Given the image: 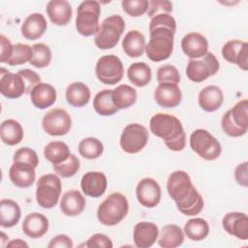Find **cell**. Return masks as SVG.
<instances>
[{
	"mask_svg": "<svg viewBox=\"0 0 248 248\" xmlns=\"http://www.w3.org/2000/svg\"><path fill=\"white\" fill-rule=\"evenodd\" d=\"M0 48H1V53H0V62L1 63H8V61L10 60L12 53H13V49H14V46L12 45L11 41L4 36L3 34L0 35Z\"/></svg>",
	"mask_w": 248,
	"mask_h": 248,
	"instance_id": "50",
	"label": "cell"
},
{
	"mask_svg": "<svg viewBox=\"0 0 248 248\" xmlns=\"http://www.w3.org/2000/svg\"><path fill=\"white\" fill-rule=\"evenodd\" d=\"M127 77L132 84L138 87H143L150 82L152 72L146 63L136 62L129 66L127 70Z\"/></svg>",
	"mask_w": 248,
	"mask_h": 248,
	"instance_id": "35",
	"label": "cell"
},
{
	"mask_svg": "<svg viewBox=\"0 0 248 248\" xmlns=\"http://www.w3.org/2000/svg\"><path fill=\"white\" fill-rule=\"evenodd\" d=\"M56 89L53 85L46 82L38 83L30 92V99L34 107L45 109L51 107L56 101Z\"/></svg>",
	"mask_w": 248,
	"mask_h": 248,
	"instance_id": "24",
	"label": "cell"
},
{
	"mask_svg": "<svg viewBox=\"0 0 248 248\" xmlns=\"http://www.w3.org/2000/svg\"><path fill=\"white\" fill-rule=\"evenodd\" d=\"M156 26H166L171 29L173 32L176 30V21L170 14H159L151 18L149 23V29Z\"/></svg>",
	"mask_w": 248,
	"mask_h": 248,
	"instance_id": "47",
	"label": "cell"
},
{
	"mask_svg": "<svg viewBox=\"0 0 248 248\" xmlns=\"http://www.w3.org/2000/svg\"><path fill=\"white\" fill-rule=\"evenodd\" d=\"M32 55H33L32 46H30L26 44L17 43L16 45H14L12 56L7 64H9L11 66L22 65L26 62H30Z\"/></svg>",
	"mask_w": 248,
	"mask_h": 248,
	"instance_id": "42",
	"label": "cell"
},
{
	"mask_svg": "<svg viewBox=\"0 0 248 248\" xmlns=\"http://www.w3.org/2000/svg\"><path fill=\"white\" fill-rule=\"evenodd\" d=\"M0 91L6 98L16 99L26 93V84L17 73H10L6 69L1 68Z\"/></svg>",
	"mask_w": 248,
	"mask_h": 248,
	"instance_id": "16",
	"label": "cell"
},
{
	"mask_svg": "<svg viewBox=\"0 0 248 248\" xmlns=\"http://www.w3.org/2000/svg\"><path fill=\"white\" fill-rule=\"evenodd\" d=\"M61 190V180L56 174L46 173L42 175L37 181V203L46 209L54 207L59 201Z\"/></svg>",
	"mask_w": 248,
	"mask_h": 248,
	"instance_id": "8",
	"label": "cell"
},
{
	"mask_svg": "<svg viewBox=\"0 0 248 248\" xmlns=\"http://www.w3.org/2000/svg\"><path fill=\"white\" fill-rule=\"evenodd\" d=\"M47 23L45 16L40 13L29 15L23 21L20 31L21 35L30 41L41 38L46 31Z\"/></svg>",
	"mask_w": 248,
	"mask_h": 248,
	"instance_id": "25",
	"label": "cell"
},
{
	"mask_svg": "<svg viewBox=\"0 0 248 248\" xmlns=\"http://www.w3.org/2000/svg\"><path fill=\"white\" fill-rule=\"evenodd\" d=\"M7 247H28V244L22 239H14L7 244Z\"/></svg>",
	"mask_w": 248,
	"mask_h": 248,
	"instance_id": "53",
	"label": "cell"
},
{
	"mask_svg": "<svg viewBox=\"0 0 248 248\" xmlns=\"http://www.w3.org/2000/svg\"><path fill=\"white\" fill-rule=\"evenodd\" d=\"M9 176L15 186L29 188L36 179L35 168L25 163L14 162L9 170Z\"/></svg>",
	"mask_w": 248,
	"mask_h": 248,
	"instance_id": "22",
	"label": "cell"
},
{
	"mask_svg": "<svg viewBox=\"0 0 248 248\" xmlns=\"http://www.w3.org/2000/svg\"><path fill=\"white\" fill-rule=\"evenodd\" d=\"M21 216L19 205L13 200L3 199L0 202V226L12 228L16 226Z\"/></svg>",
	"mask_w": 248,
	"mask_h": 248,
	"instance_id": "30",
	"label": "cell"
},
{
	"mask_svg": "<svg viewBox=\"0 0 248 248\" xmlns=\"http://www.w3.org/2000/svg\"><path fill=\"white\" fill-rule=\"evenodd\" d=\"M79 167L80 162L78 158L74 154H71L66 161L57 165H52L53 170L63 178L74 176L78 171Z\"/></svg>",
	"mask_w": 248,
	"mask_h": 248,
	"instance_id": "41",
	"label": "cell"
},
{
	"mask_svg": "<svg viewBox=\"0 0 248 248\" xmlns=\"http://www.w3.org/2000/svg\"><path fill=\"white\" fill-rule=\"evenodd\" d=\"M5 236H6V234L4 233V232H1V240H2V246H4V242L6 241V240H5V238H4Z\"/></svg>",
	"mask_w": 248,
	"mask_h": 248,
	"instance_id": "54",
	"label": "cell"
},
{
	"mask_svg": "<svg viewBox=\"0 0 248 248\" xmlns=\"http://www.w3.org/2000/svg\"><path fill=\"white\" fill-rule=\"evenodd\" d=\"M183 241L184 232L177 225H166L159 232L158 244L163 248H175L180 246Z\"/></svg>",
	"mask_w": 248,
	"mask_h": 248,
	"instance_id": "32",
	"label": "cell"
},
{
	"mask_svg": "<svg viewBox=\"0 0 248 248\" xmlns=\"http://www.w3.org/2000/svg\"><path fill=\"white\" fill-rule=\"evenodd\" d=\"M44 155L52 165H57L66 161L70 157L71 152L69 146L65 142L56 140L50 141L45 146Z\"/></svg>",
	"mask_w": 248,
	"mask_h": 248,
	"instance_id": "37",
	"label": "cell"
},
{
	"mask_svg": "<svg viewBox=\"0 0 248 248\" xmlns=\"http://www.w3.org/2000/svg\"><path fill=\"white\" fill-rule=\"evenodd\" d=\"M184 233L193 241H201L209 233V225L202 218H191L184 226Z\"/></svg>",
	"mask_w": 248,
	"mask_h": 248,
	"instance_id": "38",
	"label": "cell"
},
{
	"mask_svg": "<svg viewBox=\"0 0 248 248\" xmlns=\"http://www.w3.org/2000/svg\"><path fill=\"white\" fill-rule=\"evenodd\" d=\"M167 190L182 214L196 216L202 210L203 199L186 171L175 170L171 172L167 182Z\"/></svg>",
	"mask_w": 248,
	"mask_h": 248,
	"instance_id": "1",
	"label": "cell"
},
{
	"mask_svg": "<svg viewBox=\"0 0 248 248\" xmlns=\"http://www.w3.org/2000/svg\"><path fill=\"white\" fill-rule=\"evenodd\" d=\"M48 248H73L74 243L72 239L66 234H58L52 237L47 244Z\"/></svg>",
	"mask_w": 248,
	"mask_h": 248,
	"instance_id": "51",
	"label": "cell"
},
{
	"mask_svg": "<svg viewBox=\"0 0 248 248\" xmlns=\"http://www.w3.org/2000/svg\"><path fill=\"white\" fill-rule=\"evenodd\" d=\"M125 29V21L119 15H112L105 18L95 35L94 42L101 49L113 48Z\"/></svg>",
	"mask_w": 248,
	"mask_h": 248,
	"instance_id": "7",
	"label": "cell"
},
{
	"mask_svg": "<svg viewBox=\"0 0 248 248\" xmlns=\"http://www.w3.org/2000/svg\"><path fill=\"white\" fill-rule=\"evenodd\" d=\"M247 170H248V165L247 162H243L239 164L235 170H234V178L236 182L243 186V187H248V175H247Z\"/></svg>",
	"mask_w": 248,
	"mask_h": 248,
	"instance_id": "52",
	"label": "cell"
},
{
	"mask_svg": "<svg viewBox=\"0 0 248 248\" xmlns=\"http://www.w3.org/2000/svg\"><path fill=\"white\" fill-rule=\"evenodd\" d=\"M104 152V145L96 138H85L78 143V153L85 159L94 160L99 158Z\"/></svg>",
	"mask_w": 248,
	"mask_h": 248,
	"instance_id": "39",
	"label": "cell"
},
{
	"mask_svg": "<svg viewBox=\"0 0 248 248\" xmlns=\"http://www.w3.org/2000/svg\"><path fill=\"white\" fill-rule=\"evenodd\" d=\"M156 103L165 108L177 107L182 100V92L178 84L173 83H159L154 92Z\"/></svg>",
	"mask_w": 248,
	"mask_h": 248,
	"instance_id": "19",
	"label": "cell"
},
{
	"mask_svg": "<svg viewBox=\"0 0 248 248\" xmlns=\"http://www.w3.org/2000/svg\"><path fill=\"white\" fill-rule=\"evenodd\" d=\"M112 99L118 109H125L136 103L137 91L128 84H121L112 89Z\"/></svg>",
	"mask_w": 248,
	"mask_h": 248,
	"instance_id": "36",
	"label": "cell"
},
{
	"mask_svg": "<svg viewBox=\"0 0 248 248\" xmlns=\"http://www.w3.org/2000/svg\"><path fill=\"white\" fill-rule=\"evenodd\" d=\"M220 68L219 61L212 52H207L202 59H190L186 67L187 78L194 82H202L214 76Z\"/></svg>",
	"mask_w": 248,
	"mask_h": 248,
	"instance_id": "12",
	"label": "cell"
},
{
	"mask_svg": "<svg viewBox=\"0 0 248 248\" xmlns=\"http://www.w3.org/2000/svg\"><path fill=\"white\" fill-rule=\"evenodd\" d=\"M42 126L44 131L50 136H64L72 127V118L65 109L55 108L45 114Z\"/></svg>",
	"mask_w": 248,
	"mask_h": 248,
	"instance_id": "13",
	"label": "cell"
},
{
	"mask_svg": "<svg viewBox=\"0 0 248 248\" xmlns=\"http://www.w3.org/2000/svg\"><path fill=\"white\" fill-rule=\"evenodd\" d=\"M222 225L229 234L241 240L248 239V215L246 213L237 211L227 213L222 220Z\"/></svg>",
	"mask_w": 248,
	"mask_h": 248,
	"instance_id": "17",
	"label": "cell"
},
{
	"mask_svg": "<svg viewBox=\"0 0 248 248\" xmlns=\"http://www.w3.org/2000/svg\"><path fill=\"white\" fill-rule=\"evenodd\" d=\"M48 219L42 213L33 212L23 220L22 231L30 238H40L48 231Z\"/></svg>",
	"mask_w": 248,
	"mask_h": 248,
	"instance_id": "26",
	"label": "cell"
},
{
	"mask_svg": "<svg viewBox=\"0 0 248 248\" xmlns=\"http://www.w3.org/2000/svg\"><path fill=\"white\" fill-rule=\"evenodd\" d=\"M181 48L190 59H198L208 52V42L203 35L191 32L182 38Z\"/></svg>",
	"mask_w": 248,
	"mask_h": 248,
	"instance_id": "18",
	"label": "cell"
},
{
	"mask_svg": "<svg viewBox=\"0 0 248 248\" xmlns=\"http://www.w3.org/2000/svg\"><path fill=\"white\" fill-rule=\"evenodd\" d=\"M122 48L129 57H140L145 49V38L139 30L129 31L122 41Z\"/></svg>",
	"mask_w": 248,
	"mask_h": 248,
	"instance_id": "29",
	"label": "cell"
},
{
	"mask_svg": "<svg viewBox=\"0 0 248 248\" xmlns=\"http://www.w3.org/2000/svg\"><path fill=\"white\" fill-rule=\"evenodd\" d=\"M174 33L166 26H156L149 29L150 39L144 49L146 56L153 62L168 59L173 50Z\"/></svg>",
	"mask_w": 248,
	"mask_h": 248,
	"instance_id": "3",
	"label": "cell"
},
{
	"mask_svg": "<svg viewBox=\"0 0 248 248\" xmlns=\"http://www.w3.org/2000/svg\"><path fill=\"white\" fill-rule=\"evenodd\" d=\"M85 199L78 190H70L63 194L60 202V209L66 216L79 215L85 208Z\"/></svg>",
	"mask_w": 248,
	"mask_h": 248,
	"instance_id": "28",
	"label": "cell"
},
{
	"mask_svg": "<svg viewBox=\"0 0 248 248\" xmlns=\"http://www.w3.org/2000/svg\"><path fill=\"white\" fill-rule=\"evenodd\" d=\"M157 80L159 83L167 82V83L178 84L180 82V75L175 66L166 64L158 68Z\"/></svg>",
	"mask_w": 248,
	"mask_h": 248,
	"instance_id": "43",
	"label": "cell"
},
{
	"mask_svg": "<svg viewBox=\"0 0 248 248\" xmlns=\"http://www.w3.org/2000/svg\"><path fill=\"white\" fill-rule=\"evenodd\" d=\"M163 14H170L172 12V3L168 0H151L148 1L147 16L151 18L159 15V12Z\"/></svg>",
	"mask_w": 248,
	"mask_h": 248,
	"instance_id": "46",
	"label": "cell"
},
{
	"mask_svg": "<svg viewBox=\"0 0 248 248\" xmlns=\"http://www.w3.org/2000/svg\"><path fill=\"white\" fill-rule=\"evenodd\" d=\"M161 194L159 183L151 177L142 178L137 185V199L144 207L152 208L158 205L161 201Z\"/></svg>",
	"mask_w": 248,
	"mask_h": 248,
	"instance_id": "14",
	"label": "cell"
},
{
	"mask_svg": "<svg viewBox=\"0 0 248 248\" xmlns=\"http://www.w3.org/2000/svg\"><path fill=\"white\" fill-rule=\"evenodd\" d=\"M149 133L147 129L139 123L128 124L122 131L120 146L129 154H135L142 150L148 142Z\"/></svg>",
	"mask_w": 248,
	"mask_h": 248,
	"instance_id": "11",
	"label": "cell"
},
{
	"mask_svg": "<svg viewBox=\"0 0 248 248\" xmlns=\"http://www.w3.org/2000/svg\"><path fill=\"white\" fill-rule=\"evenodd\" d=\"M129 203L127 198L118 192L108 195L98 206L97 218L105 226L119 224L128 214Z\"/></svg>",
	"mask_w": 248,
	"mask_h": 248,
	"instance_id": "4",
	"label": "cell"
},
{
	"mask_svg": "<svg viewBox=\"0 0 248 248\" xmlns=\"http://www.w3.org/2000/svg\"><path fill=\"white\" fill-rule=\"evenodd\" d=\"M122 9L130 16L138 17L144 15L148 9V1L146 0H123L121 2Z\"/></svg>",
	"mask_w": 248,
	"mask_h": 248,
	"instance_id": "44",
	"label": "cell"
},
{
	"mask_svg": "<svg viewBox=\"0 0 248 248\" xmlns=\"http://www.w3.org/2000/svg\"><path fill=\"white\" fill-rule=\"evenodd\" d=\"M107 177L101 171H88L84 173L80 180V188L88 197L99 198L107 190Z\"/></svg>",
	"mask_w": 248,
	"mask_h": 248,
	"instance_id": "20",
	"label": "cell"
},
{
	"mask_svg": "<svg viewBox=\"0 0 248 248\" xmlns=\"http://www.w3.org/2000/svg\"><path fill=\"white\" fill-rule=\"evenodd\" d=\"M33 55L30 64L35 68H46L51 61V50L48 46L44 43H38L32 46Z\"/></svg>",
	"mask_w": 248,
	"mask_h": 248,
	"instance_id": "40",
	"label": "cell"
},
{
	"mask_svg": "<svg viewBox=\"0 0 248 248\" xmlns=\"http://www.w3.org/2000/svg\"><path fill=\"white\" fill-rule=\"evenodd\" d=\"M101 7L99 2L94 0L83 1L79 4L77 11L76 28L77 31L84 36L90 37L96 35L99 31V17Z\"/></svg>",
	"mask_w": 248,
	"mask_h": 248,
	"instance_id": "6",
	"label": "cell"
},
{
	"mask_svg": "<svg viewBox=\"0 0 248 248\" xmlns=\"http://www.w3.org/2000/svg\"><path fill=\"white\" fill-rule=\"evenodd\" d=\"M46 11L50 21L58 26L67 25L73 15L72 6L66 0H50L46 4Z\"/></svg>",
	"mask_w": 248,
	"mask_h": 248,
	"instance_id": "23",
	"label": "cell"
},
{
	"mask_svg": "<svg viewBox=\"0 0 248 248\" xmlns=\"http://www.w3.org/2000/svg\"><path fill=\"white\" fill-rule=\"evenodd\" d=\"M225 134L230 137H242L248 130V101L243 99L226 111L221 120Z\"/></svg>",
	"mask_w": 248,
	"mask_h": 248,
	"instance_id": "5",
	"label": "cell"
},
{
	"mask_svg": "<svg viewBox=\"0 0 248 248\" xmlns=\"http://www.w3.org/2000/svg\"><path fill=\"white\" fill-rule=\"evenodd\" d=\"M14 162H21L31 165L35 169L39 165V158L35 150L29 147H22L17 149L14 155Z\"/></svg>",
	"mask_w": 248,
	"mask_h": 248,
	"instance_id": "45",
	"label": "cell"
},
{
	"mask_svg": "<svg viewBox=\"0 0 248 248\" xmlns=\"http://www.w3.org/2000/svg\"><path fill=\"white\" fill-rule=\"evenodd\" d=\"M17 74L24 79L26 84V93L30 94L32 89L41 82V77L30 69H23L17 72Z\"/></svg>",
	"mask_w": 248,
	"mask_h": 248,
	"instance_id": "49",
	"label": "cell"
},
{
	"mask_svg": "<svg viewBox=\"0 0 248 248\" xmlns=\"http://www.w3.org/2000/svg\"><path fill=\"white\" fill-rule=\"evenodd\" d=\"M190 146L193 151L206 161L216 160L222 152L220 142L204 129H197L191 134Z\"/></svg>",
	"mask_w": 248,
	"mask_h": 248,
	"instance_id": "9",
	"label": "cell"
},
{
	"mask_svg": "<svg viewBox=\"0 0 248 248\" xmlns=\"http://www.w3.org/2000/svg\"><path fill=\"white\" fill-rule=\"evenodd\" d=\"M95 73L97 78L104 84L114 85L122 79L124 75L122 61L116 55H104L98 59Z\"/></svg>",
	"mask_w": 248,
	"mask_h": 248,
	"instance_id": "10",
	"label": "cell"
},
{
	"mask_svg": "<svg viewBox=\"0 0 248 248\" xmlns=\"http://www.w3.org/2000/svg\"><path fill=\"white\" fill-rule=\"evenodd\" d=\"M222 56L229 63L236 64L241 70L248 69V43L240 40L227 42L222 47Z\"/></svg>",
	"mask_w": 248,
	"mask_h": 248,
	"instance_id": "15",
	"label": "cell"
},
{
	"mask_svg": "<svg viewBox=\"0 0 248 248\" xmlns=\"http://www.w3.org/2000/svg\"><path fill=\"white\" fill-rule=\"evenodd\" d=\"M95 111L102 116H110L119 109L115 107L112 99V89H105L98 92L93 99Z\"/></svg>",
	"mask_w": 248,
	"mask_h": 248,
	"instance_id": "34",
	"label": "cell"
},
{
	"mask_svg": "<svg viewBox=\"0 0 248 248\" xmlns=\"http://www.w3.org/2000/svg\"><path fill=\"white\" fill-rule=\"evenodd\" d=\"M87 248H112L111 239L103 233H95L84 244Z\"/></svg>",
	"mask_w": 248,
	"mask_h": 248,
	"instance_id": "48",
	"label": "cell"
},
{
	"mask_svg": "<svg viewBox=\"0 0 248 248\" xmlns=\"http://www.w3.org/2000/svg\"><path fill=\"white\" fill-rule=\"evenodd\" d=\"M224 101V94L220 87L216 85H208L202 89L199 93V106L207 112H213L220 108Z\"/></svg>",
	"mask_w": 248,
	"mask_h": 248,
	"instance_id": "27",
	"label": "cell"
},
{
	"mask_svg": "<svg viewBox=\"0 0 248 248\" xmlns=\"http://www.w3.org/2000/svg\"><path fill=\"white\" fill-rule=\"evenodd\" d=\"M91 94L88 86L80 81L68 85L66 89V100L69 105L75 108H81L88 104Z\"/></svg>",
	"mask_w": 248,
	"mask_h": 248,
	"instance_id": "31",
	"label": "cell"
},
{
	"mask_svg": "<svg viewBox=\"0 0 248 248\" xmlns=\"http://www.w3.org/2000/svg\"><path fill=\"white\" fill-rule=\"evenodd\" d=\"M0 135L2 141L10 146L18 144L24 136L23 129L19 122L15 119H6L1 123Z\"/></svg>",
	"mask_w": 248,
	"mask_h": 248,
	"instance_id": "33",
	"label": "cell"
},
{
	"mask_svg": "<svg viewBox=\"0 0 248 248\" xmlns=\"http://www.w3.org/2000/svg\"><path fill=\"white\" fill-rule=\"evenodd\" d=\"M153 135L162 139L172 151H181L186 145V134L180 120L168 113H156L149 121Z\"/></svg>",
	"mask_w": 248,
	"mask_h": 248,
	"instance_id": "2",
	"label": "cell"
},
{
	"mask_svg": "<svg viewBox=\"0 0 248 248\" xmlns=\"http://www.w3.org/2000/svg\"><path fill=\"white\" fill-rule=\"evenodd\" d=\"M159 235L157 225L151 222H139L136 224L133 232V239L136 247L149 248L151 247Z\"/></svg>",
	"mask_w": 248,
	"mask_h": 248,
	"instance_id": "21",
	"label": "cell"
}]
</instances>
